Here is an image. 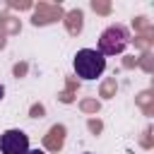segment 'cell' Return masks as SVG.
<instances>
[{
	"label": "cell",
	"mask_w": 154,
	"mask_h": 154,
	"mask_svg": "<svg viewBox=\"0 0 154 154\" xmlns=\"http://www.w3.org/2000/svg\"><path fill=\"white\" fill-rule=\"evenodd\" d=\"M72 67H75L77 77H82V79H96L106 70V58L96 48H82V51H77V55L72 60Z\"/></svg>",
	"instance_id": "1"
},
{
	"label": "cell",
	"mask_w": 154,
	"mask_h": 154,
	"mask_svg": "<svg viewBox=\"0 0 154 154\" xmlns=\"http://www.w3.org/2000/svg\"><path fill=\"white\" fill-rule=\"evenodd\" d=\"M128 43H130V31L123 26V24H111L108 29H103L101 31V36H99V53L106 58V55H118V53H123L125 48H128Z\"/></svg>",
	"instance_id": "2"
},
{
	"label": "cell",
	"mask_w": 154,
	"mask_h": 154,
	"mask_svg": "<svg viewBox=\"0 0 154 154\" xmlns=\"http://www.w3.org/2000/svg\"><path fill=\"white\" fill-rule=\"evenodd\" d=\"M0 152L2 154H26L29 152V137L22 130H7L0 135Z\"/></svg>",
	"instance_id": "3"
},
{
	"label": "cell",
	"mask_w": 154,
	"mask_h": 154,
	"mask_svg": "<svg viewBox=\"0 0 154 154\" xmlns=\"http://www.w3.org/2000/svg\"><path fill=\"white\" fill-rule=\"evenodd\" d=\"M26 154H46V152H41V149H29Z\"/></svg>",
	"instance_id": "4"
},
{
	"label": "cell",
	"mask_w": 154,
	"mask_h": 154,
	"mask_svg": "<svg viewBox=\"0 0 154 154\" xmlns=\"http://www.w3.org/2000/svg\"><path fill=\"white\" fill-rule=\"evenodd\" d=\"M2 96H5V87L0 84V99H2Z\"/></svg>",
	"instance_id": "5"
},
{
	"label": "cell",
	"mask_w": 154,
	"mask_h": 154,
	"mask_svg": "<svg viewBox=\"0 0 154 154\" xmlns=\"http://www.w3.org/2000/svg\"><path fill=\"white\" fill-rule=\"evenodd\" d=\"M87 154H91V152H87Z\"/></svg>",
	"instance_id": "6"
}]
</instances>
